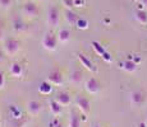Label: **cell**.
Listing matches in <instances>:
<instances>
[{
    "label": "cell",
    "instance_id": "7",
    "mask_svg": "<svg viewBox=\"0 0 147 127\" xmlns=\"http://www.w3.org/2000/svg\"><path fill=\"white\" fill-rule=\"evenodd\" d=\"M84 90H86L88 94H97L100 92V83L96 78H90L84 81Z\"/></svg>",
    "mask_w": 147,
    "mask_h": 127
},
{
    "label": "cell",
    "instance_id": "24",
    "mask_svg": "<svg viewBox=\"0 0 147 127\" xmlns=\"http://www.w3.org/2000/svg\"><path fill=\"white\" fill-rule=\"evenodd\" d=\"M14 0H0V9L3 10H9L13 7Z\"/></svg>",
    "mask_w": 147,
    "mask_h": 127
},
{
    "label": "cell",
    "instance_id": "32",
    "mask_svg": "<svg viewBox=\"0 0 147 127\" xmlns=\"http://www.w3.org/2000/svg\"><path fill=\"white\" fill-rule=\"evenodd\" d=\"M5 57H7V55H5V52H4V50H0V63L1 61H4L5 60Z\"/></svg>",
    "mask_w": 147,
    "mask_h": 127
},
{
    "label": "cell",
    "instance_id": "13",
    "mask_svg": "<svg viewBox=\"0 0 147 127\" xmlns=\"http://www.w3.org/2000/svg\"><path fill=\"white\" fill-rule=\"evenodd\" d=\"M24 72V67L21 63H13L10 64L9 66V74L13 76V78H21Z\"/></svg>",
    "mask_w": 147,
    "mask_h": 127
},
{
    "label": "cell",
    "instance_id": "15",
    "mask_svg": "<svg viewBox=\"0 0 147 127\" xmlns=\"http://www.w3.org/2000/svg\"><path fill=\"white\" fill-rule=\"evenodd\" d=\"M64 17H65V21H67L70 25H76V24H77V21L80 19L78 14L76 13L73 9H67L65 13H64Z\"/></svg>",
    "mask_w": 147,
    "mask_h": 127
},
{
    "label": "cell",
    "instance_id": "33",
    "mask_svg": "<svg viewBox=\"0 0 147 127\" xmlns=\"http://www.w3.org/2000/svg\"><path fill=\"white\" fill-rule=\"evenodd\" d=\"M138 1H140L143 7H147V0H138Z\"/></svg>",
    "mask_w": 147,
    "mask_h": 127
},
{
    "label": "cell",
    "instance_id": "8",
    "mask_svg": "<svg viewBox=\"0 0 147 127\" xmlns=\"http://www.w3.org/2000/svg\"><path fill=\"white\" fill-rule=\"evenodd\" d=\"M77 57H78V60H80V63L81 65L84 67V69H87L90 72H97V67L95 66V64L92 63L91 60H90L88 57H87L86 55H83V53H78L77 55Z\"/></svg>",
    "mask_w": 147,
    "mask_h": 127
},
{
    "label": "cell",
    "instance_id": "6",
    "mask_svg": "<svg viewBox=\"0 0 147 127\" xmlns=\"http://www.w3.org/2000/svg\"><path fill=\"white\" fill-rule=\"evenodd\" d=\"M49 83H51L53 85H56V86H61L64 84V75L60 70H51L47 75V79H46Z\"/></svg>",
    "mask_w": 147,
    "mask_h": 127
},
{
    "label": "cell",
    "instance_id": "12",
    "mask_svg": "<svg viewBox=\"0 0 147 127\" xmlns=\"http://www.w3.org/2000/svg\"><path fill=\"white\" fill-rule=\"evenodd\" d=\"M81 117L76 109H72L69 113V120H68V127H81Z\"/></svg>",
    "mask_w": 147,
    "mask_h": 127
},
{
    "label": "cell",
    "instance_id": "20",
    "mask_svg": "<svg viewBox=\"0 0 147 127\" xmlns=\"http://www.w3.org/2000/svg\"><path fill=\"white\" fill-rule=\"evenodd\" d=\"M120 67L127 72H134L137 70V64L133 60H125L120 64Z\"/></svg>",
    "mask_w": 147,
    "mask_h": 127
},
{
    "label": "cell",
    "instance_id": "3",
    "mask_svg": "<svg viewBox=\"0 0 147 127\" xmlns=\"http://www.w3.org/2000/svg\"><path fill=\"white\" fill-rule=\"evenodd\" d=\"M58 37L54 32H46L41 39L42 47L47 51H55L58 47Z\"/></svg>",
    "mask_w": 147,
    "mask_h": 127
},
{
    "label": "cell",
    "instance_id": "16",
    "mask_svg": "<svg viewBox=\"0 0 147 127\" xmlns=\"http://www.w3.org/2000/svg\"><path fill=\"white\" fill-rule=\"evenodd\" d=\"M56 37H58V41L60 43H67L70 39V31L68 28H60L56 33Z\"/></svg>",
    "mask_w": 147,
    "mask_h": 127
},
{
    "label": "cell",
    "instance_id": "28",
    "mask_svg": "<svg viewBox=\"0 0 147 127\" xmlns=\"http://www.w3.org/2000/svg\"><path fill=\"white\" fill-rule=\"evenodd\" d=\"M86 4V0H74V7L77 8H83Z\"/></svg>",
    "mask_w": 147,
    "mask_h": 127
},
{
    "label": "cell",
    "instance_id": "11",
    "mask_svg": "<svg viewBox=\"0 0 147 127\" xmlns=\"http://www.w3.org/2000/svg\"><path fill=\"white\" fill-rule=\"evenodd\" d=\"M131 103L134 107H140L145 103V94L141 90H134L131 93Z\"/></svg>",
    "mask_w": 147,
    "mask_h": 127
},
{
    "label": "cell",
    "instance_id": "34",
    "mask_svg": "<svg viewBox=\"0 0 147 127\" xmlns=\"http://www.w3.org/2000/svg\"><path fill=\"white\" fill-rule=\"evenodd\" d=\"M36 1H38V3H47V1H50V0H36Z\"/></svg>",
    "mask_w": 147,
    "mask_h": 127
},
{
    "label": "cell",
    "instance_id": "5",
    "mask_svg": "<svg viewBox=\"0 0 147 127\" xmlns=\"http://www.w3.org/2000/svg\"><path fill=\"white\" fill-rule=\"evenodd\" d=\"M74 104L82 114H87L90 112V109H91V102L88 100V98L84 97V95H82V94L76 97Z\"/></svg>",
    "mask_w": 147,
    "mask_h": 127
},
{
    "label": "cell",
    "instance_id": "39",
    "mask_svg": "<svg viewBox=\"0 0 147 127\" xmlns=\"http://www.w3.org/2000/svg\"><path fill=\"white\" fill-rule=\"evenodd\" d=\"M134 1H137V0H134Z\"/></svg>",
    "mask_w": 147,
    "mask_h": 127
},
{
    "label": "cell",
    "instance_id": "18",
    "mask_svg": "<svg viewBox=\"0 0 147 127\" xmlns=\"http://www.w3.org/2000/svg\"><path fill=\"white\" fill-rule=\"evenodd\" d=\"M82 79H83V74H82L81 70H73L72 74H70L69 81L74 85H80L82 83Z\"/></svg>",
    "mask_w": 147,
    "mask_h": 127
},
{
    "label": "cell",
    "instance_id": "25",
    "mask_svg": "<svg viewBox=\"0 0 147 127\" xmlns=\"http://www.w3.org/2000/svg\"><path fill=\"white\" fill-rule=\"evenodd\" d=\"M77 28L78 29H82V31H84V29H87V28H88V21H87V19H84V18H80L77 21Z\"/></svg>",
    "mask_w": 147,
    "mask_h": 127
},
{
    "label": "cell",
    "instance_id": "1",
    "mask_svg": "<svg viewBox=\"0 0 147 127\" xmlns=\"http://www.w3.org/2000/svg\"><path fill=\"white\" fill-rule=\"evenodd\" d=\"M40 14V8L35 1H26L22 5V15L27 19H35Z\"/></svg>",
    "mask_w": 147,
    "mask_h": 127
},
{
    "label": "cell",
    "instance_id": "19",
    "mask_svg": "<svg viewBox=\"0 0 147 127\" xmlns=\"http://www.w3.org/2000/svg\"><path fill=\"white\" fill-rule=\"evenodd\" d=\"M38 92H40L42 95H49L50 93L53 92V84L49 83L47 80L41 81L40 85H38Z\"/></svg>",
    "mask_w": 147,
    "mask_h": 127
},
{
    "label": "cell",
    "instance_id": "2",
    "mask_svg": "<svg viewBox=\"0 0 147 127\" xmlns=\"http://www.w3.org/2000/svg\"><path fill=\"white\" fill-rule=\"evenodd\" d=\"M3 50L7 56H16L21 51V42L16 38H8L4 41Z\"/></svg>",
    "mask_w": 147,
    "mask_h": 127
},
{
    "label": "cell",
    "instance_id": "21",
    "mask_svg": "<svg viewBox=\"0 0 147 127\" xmlns=\"http://www.w3.org/2000/svg\"><path fill=\"white\" fill-rule=\"evenodd\" d=\"M134 18L138 23L141 24H147V12L143 9H138L134 13Z\"/></svg>",
    "mask_w": 147,
    "mask_h": 127
},
{
    "label": "cell",
    "instance_id": "14",
    "mask_svg": "<svg viewBox=\"0 0 147 127\" xmlns=\"http://www.w3.org/2000/svg\"><path fill=\"white\" fill-rule=\"evenodd\" d=\"M49 111L54 117H58V116H60L61 112H63V106L59 104L58 102L55 100V98H54V99L49 100Z\"/></svg>",
    "mask_w": 147,
    "mask_h": 127
},
{
    "label": "cell",
    "instance_id": "9",
    "mask_svg": "<svg viewBox=\"0 0 147 127\" xmlns=\"http://www.w3.org/2000/svg\"><path fill=\"white\" fill-rule=\"evenodd\" d=\"M55 100L58 102L59 104H61L63 107L69 106V104L72 103V95H70V93L65 92V90H61V92H59L58 94L55 95Z\"/></svg>",
    "mask_w": 147,
    "mask_h": 127
},
{
    "label": "cell",
    "instance_id": "22",
    "mask_svg": "<svg viewBox=\"0 0 147 127\" xmlns=\"http://www.w3.org/2000/svg\"><path fill=\"white\" fill-rule=\"evenodd\" d=\"M9 114H10V117H12L13 120H16V121H18V120H21L22 118L21 109H19L17 106H13V104L9 107Z\"/></svg>",
    "mask_w": 147,
    "mask_h": 127
},
{
    "label": "cell",
    "instance_id": "26",
    "mask_svg": "<svg viewBox=\"0 0 147 127\" xmlns=\"http://www.w3.org/2000/svg\"><path fill=\"white\" fill-rule=\"evenodd\" d=\"M61 3L65 7V9H73L74 8V0H61Z\"/></svg>",
    "mask_w": 147,
    "mask_h": 127
},
{
    "label": "cell",
    "instance_id": "29",
    "mask_svg": "<svg viewBox=\"0 0 147 127\" xmlns=\"http://www.w3.org/2000/svg\"><path fill=\"white\" fill-rule=\"evenodd\" d=\"M5 85V76H4V72L0 71V89H3Z\"/></svg>",
    "mask_w": 147,
    "mask_h": 127
},
{
    "label": "cell",
    "instance_id": "27",
    "mask_svg": "<svg viewBox=\"0 0 147 127\" xmlns=\"http://www.w3.org/2000/svg\"><path fill=\"white\" fill-rule=\"evenodd\" d=\"M49 127H61V123L59 122L58 118H54L49 122Z\"/></svg>",
    "mask_w": 147,
    "mask_h": 127
},
{
    "label": "cell",
    "instance_id": "10",
    "mask_svg": "<svg viewBox=\"0 0 147 127\" xmlns=\"http://www.w3.org/2000/svg\"><path fill=\"white\" fill-rule=\"evenodd\" d=\"M42 111V106L41 103H38L37 100H30L27 104V112L30 116L35 117V116H38Z\"/></svg>",
    "mask_w": 147,
    "mask_h": 127
},
{
    "label": "cell",
    "instance_id": "31",
    "mask_svg": "<svg viewBox=\"0 0 147 127\" xmlns=\"http://www.w3.org/2000/svg\"><path fill=\"white\" fill-rule=\"evenodd\" d=\"M101 57H102L104 60L106 61V63H110V61H111V55H109V53H107V52L104 53V55L101 56Z\"/></svg>",
    "mask_w": 147,
    "mask_h": 127
},
{
    "label": "cell",
    "instance_id": "38",
    "mask_svg": "<svg viewBox=\"0 0 147 127\" xmlns=\"http://www.w3.org/2000/svg\"><path fill=\"white\" fill-rule=\"evenodd\" d=\"M146 125H147V118H146Z\"/></svg>",
    "mask_w": 147,
    "mask_h": 127
},
{
    "label": "cell",
    "instance_id": "4",
    "mask_svg": "<svg viewBox=\"0 0 147 127\" xmlns=\"http://www.w3.org/2000/svg\"><path fill=\"white\" fill-rule=\"evenodd\" d=\"M46 23L51 28H55L59 25V23H60V10L58 7H51L49 9L46 15Z\"/></svg>",
    "mask_w": 147,
    "mask_h": 127
},
{
    "label": "cell",
    "instance_id": "36",
    "mask_svg": "<svg viewBox=\"0 0 147 127\" xmlns=\"http://www.w3.org/2000/svg\"><path fill=\"white\" fill-rule=\"evenodd\" d=\"M94 127H101V126L98 125V123H95V125H94Z\"/></svg>",
    "mask_w": 147,
    "mask_h": 127
},
{
    "label": "cell",
    "instance_id": "23",
    "mask_svg": "<svg viewBox=\"0 0 147 127\" xmlns=\"http://www.w3.org/2000/svg\"><path fill=\"white\" fill-rule=\"evenodd\" d=\"M92 47H94L95 52H96V53H97V55H100V56H102V55H104V53H105V52H106V50H105V49H104V47H102V46H101V45H100V43H98V42H97V41H94V42H92Z\"/></svg>",
    "mask_w": 147,
    "mask_h": 127
},
{
    "label": "cell",
    "instance_id": "17",
    "mask_svg": "<svg viewBox=\"0 0 147 127\" xmlns=\"http://www.w3.org/2000/svg\"><path fill=\"white\" fill-rule=\"evenodd\" d=\"M12 25H13V29L18 33H22L27 29L26 23H24L23 19H21V18H14L12 22Z\"/></svg>",
    "mask_w": 147,
    "mask_h": 127
},
{
    "label": "cell",
    "instance_id": "37",
    "mask_svg": "<svg viewBox=\"0 0 147 127\" xmlns=\"http://www.w3.org/2000/svg\"><path fill=\"white\" fill-rule=\"evenodd\" d=\"M1 125H3V122H1V118H0V127H1Z\"/></svg>",
    "mask_w": 147,
    "mask_h": 127
},
{
    "label": "cell",
    "instance_id": "30",
    "mask_svg": "<svg viewBox=\"0 0 147 127\" xmlns=\"http://www.w3.org/2000/svg\"><path fill=\"white\" fill-rule=\"evenodd\" d=\"M5 37V29H4V25L0 23V41H3Z\"/></svg>",
    "mask_w": 147,
    "mask_h": 127
},
{
    "label": "cell",
    "instance_id": "35",
    "mask_svg": "<svg viewBox=\"0 0 147 127\" xmlns=\"http://www.w3.org/2000/svg\"><path fill=\"white\" fill-rule=\"evenodd\" d=\"M138 126H140V127H147L146 123H140V125H138Z\"/></svg>",
    "mask_w": 147,
    "mask_h": 127
}]
</instances>
